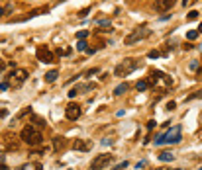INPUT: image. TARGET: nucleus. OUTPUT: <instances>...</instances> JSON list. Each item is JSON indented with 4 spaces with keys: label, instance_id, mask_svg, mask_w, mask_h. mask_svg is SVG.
Returning a JSON list of instances; mask_svg holds the SVG:
<instances>
[{
    "label": "nucleus",
    "instance_id": "f257e3e1",
    "mask_svg": "<svg viewBox=\"0 0 202 170\" xmlns=\"http://www.w3.org/2000/svg\"><path fill=\"white\" fill-rule=\"evenodd\" d=\"M20 139L24 141V143H28L30 147H38V145L43 143V135H41V131H39V127H35V125H26L22 129V133H20Z\"/></svg>",
    "mask_w": 202,
    "mask_h": 170
},
{
    "label": "nucleus",
    "instance_id": "f03ea898",
    "mask_svg": "<svg viewBox=\"0 0 202 170\" xmlns=\"http://www.w3.org/2000/svg\"><path fill=\"white\" fill-rule=\"evenodd\" d=\"M180 129H183L180 125H175L173 129H169L165 135H159L157 139H155V147H161V145H177V143H180V139H183V135H180Z\"/></svg>",
    "mask_w": 202,
    "mask_h": 170
},
{
    "label": "nucleus",
    "instance_id": "7ed1b4c3",
    "mask_svg": "<svg viewBox=\"0 0 202 170\" xmlns=\"http://www.w3.org/2000/svg\"><path fill=\"white\" fill-rule=\"evenodd\" d=\"M137 67H139V63L135 59H126L124 63H120L114 69V74H116V76H127V74H131Z\"/></svg>",
    "mask_w": 202,
    "mask_h": 170
},
{
    "label": "nucleus",
    "instance_id": "20e7f679",
    "mask_svg": "<svg viewBox=\"0 0 202 170\" xmlns=\"http://www.w3.org/2000/svg\"><path fill=\"white\" fill-rule=\"evenodd\" d=\"M149 35H151V30H147V27H139V30L131 31V34L124 39V43H126V45H135L137 41L145 39V37H149Z\"/></svg>",
    "mask_w": 202,
    "mask_h": 170
},
{
    "label": "nucleus",
    "instance_id": "39448f33",
    "mask_svg": "<svg viewBox=\"0 0 202 170\" xmlns=\"http://www.w3.org/2000/svg\"><path fill=\"white\" fill-rule=\"evenodd\" d=\"M112 162V155H98V156H94L92 159V164H90V168L92 170H102V168H106L108 164Z\"/></svg>",
    "mask_w": 202,
    "mask_h": 170
},
{
    "label": "nucleus",
    "instance_id": "423d86ee",
    "mask_svg": "<svg viewBox=\"0 0 202 170\" xmlns=\"http://www.w3.org/2000/svg\"><path fill=\"white\" fill-rule=\"evenodd\" d=\"M81 114H82L81 106H79V104H75V102H71L67 107H65V117L71 119V121H77V119L81 117Z\"/></svg>",
    "mask_w": 202,
    "mask_h": 170
},
{
    "label": "nucleus",
    "instance_id": "0eeeda50",
    "mask_svg": "<svg viewBox=\"0 0 202 170\" xmlns=\"http://www.w3.org/2000/svg\"><path fill=\"white\" fill-rule=\"evenodd\" d=\"M10 76H12V86H22L24 82H26V78H28V70L16 69L14 72L10 74Z\"/></svg>",
    "mask_w": 202,
    "mask_h": 170
},
{
    "label": "nucleus",
    "instance_id": "6e6552de",
    "mask_svg": "<svg viewBox=\"0 0 202 170\" xmlns=\"http://www.w3.org/2000/svg\"><path fill=\"white\" fill-rule=\"evenodd\" d=\"M38 59L41 63H55V55L47 47H38Z\"/></svg>",
    "mask_w": 202,
    "mask_h": 170
},
{
    "label": "nucleus",
    "instance_id": "1a4fd4ad",
    "mask_svg": "<svg viewBox=\"0 0 202 170\" xmlns=\"http://www.w3.org/2000/svg\"><path fill=\"white\" fill-rule=\"evenodd\" d=\"M73 149H75V151H82V152H86V151H90V149H92V145H90V141L77 139L75 143H73Z\"/></svg>",
    "mask_w": 202,
    "mask_h": 170
},
{
    "label": "nucleus",
    "instance_id": "9d476101",
    "mask_svg": "<svg viewBox=\"0 0 202 170\" xmlns=\"http://www.w3.org/2000/svg\"><path fill=\"white\" fill-rule=\"evenodd\" d=\"M175 2L177 0H157V2H155V8H157L159 12H167L175 6Z\"/></svg>",
    "mask_w": 202,
    "mask_h": 170
},
{
    "label": "nucleus",
    "instance_id": "9b49d317",
    "mask_svg": "<svg viewBox=\"0 0 202 170\" xmlns=\"http://www.w3.org/2000/svg\"><path fill=\"white\" fill-rule=\"evenodd\" d=\"M57 76H59V70H49L47 74H45V82H55L57 80Z\"/></svg>",
    "mask_w": 202,
    "mask_h": 170
},
{
    "label": "nucleus",
    "instance_id": "f8f14e48",
    "mask_svg": "<svg viewBox=\"0 0 202 170\" xmlns=\"http://www.w3.org/2000/svg\"><path fill=\"white\" fill-rule=\"evenodd\" d=\"M173 159H175V155H173V152H169V151H165V152L159 155V160H161V162H171Z\"/></svg>",
    "mask_w": 202,
    "mask_h": 170
},
{
    "label": "nucleus",
    "instance_id": "ddd939ff",
    "mask_svg": "<svg viewBox=\"0 0 202 170\" xmlns=\"http://www.w3.org/2000/svg\"><path fill=\"white\" fill-rule=\"evenodd\" d=\"M135 88H137V92H145V90L149 88V82L147 80H139L137 84H135Z\"/></svg>",
    "mask_w": 202,
    "mask_h": 170
},
{
    "label": "nucleus",
    "instance_id": "4468645a",
    "mask_svg": "<svg viewBox=\"0 0 202 170\" xmlns=\"http://www.w3.org/2000/svg\"><path fill=\"white\" fill-rule=\"evenodd\" d=\"M53 145H55V149L59 151V149L65 147V139H63V137H55V139H53Z\"/></svg>",
    "mask_w": 202,
    "mask_h": 170
},
{
    "label": "nucleus",
    "instance_id": "2eb2a0df",
    "mask_svg": "<svg viewBox=\"0 0 202 170\" xmlns=\"http://www.w3.org/2000/svg\"><path fill=\"white\" fill-rule=\"evenodd\" d=\"M126 90H127V84H126V82H124V84L116 86V90H114V94H116V96H122V94L126 92Z\"/></svg>",
    "mask_w": 202,
    "mask_h": 170
},
{
    "label": "nucleus",
    "instance_id": "dca6fc26",
    "mask_svg": "<svg viewBox=\"0 0 202 170\" xmlns=\"http://www.w3.org/2000/svg\"><path fill=\"white\" fill-rule=\"evenodd\" d=\"M198 35H200V34H198V30H190V31L187 34V39H188V41H194Z\"/></svg>",
    "mask_w": 202,
    "mask_h": 170
},
{
    "label": "nucleus",
    "instance_id": "f3484780",
    "mask_svg": "<svg viewBox=\"0 0 202 170\" xmlns=\"http://www.w3.org/2000/svg\"><path fill=\"white\" fill-rule=\"evenodd\" d=\"M86 41L84 39H81V41H77V51H86Z\"/></svg>",
    "mask_w": 202,
    "mask_h": 170
},
{
    "label": "nucleus",
    "instance_id": "a211bd4d",
    "mask_svg": "<svg viewBox=\"0 0 202 170\" xmlns=\"http://www.w3.org/2000/svg\"><path fill=\"white\" fill-rule=\"evenodd\" d=\"M196 18H198V12H196V10H190V12H188V16H187L188 22H192V20H196Z\"/></svg>",
    "mask_w": 202,
    "mask_h": 170
},
{
    "label": "nucleus",
    "instance_id": "6ab92c4d",
    "mask_svg": "<svg viewBox=\"0 0 202 170\" xmlns=\"http://www.w3.org/2000/svg\"><path fill=\"white\" fill-rule=\"evenodd\" d=\"M196 98H202V90H198V92H194V94H190V96L187 98V102H190V100H196Z\"/></svg>",
    "mask_w": 202,
    "mask_h": 170
},
{
    "label": "nucleus",
    "instance_id": "aec40b11",
    "mask_svg": "<svg viewBox=\"0 0 202 170\" xmlns=\"http://www.w3.org/2000/svg\"><path fill=\"white\" fill-rule=\"evenodd\" d=\"M147 57H149V59H159L161 53H159V51H149V53H147Z\"/></svg>",
    "mask_w": 202,
    "mask_h": 170
},
{
    "label": "nucleus",
    "instance_id": "412c9836",
    "mask_svg": "<svg viewBox=\"0 0 202 170\" xmlns=\"http://www.w3.org/2000/svg\"><path fill=\"white\" fill-rule=\"evenodd\" d=\"M79 90H81V86H77V88H73L71 92H69V98H75L77 94H79Z\"/></svg>",
    "mask_w": 202,
    "mask_h": 170
},
{
    "label": "nucleus",
    "instance_id": "4be33fe9",
    "mask_svg": "<svg viewBox=\"0 0 202 170\" xmlns=\"http://www.w3.org/2000/svg\"><path fill=\"white\" fill-rule=\"evenodd\" d=\"M86 35H88V31H84V30H82V31H79V34H77V37H79V41H81V39H84Z\"/></svg>",
    "mask_w": 202,
    "mask_h": 170
},
{
    "label": "nucleus",
    "instance_id": "5701e85b",
    "mask_svg": "<svg viewBox=\"0 0 202 170\" xmlns=\"http://www.w3.org/2000/svg\"><path fill=\"white\" fill-rule=\"evenodd\" d=\"M126 166H127V162H126V160H124V162H120V164H118V166L114 168V170H124Z\"/></svg>",
    "mask_w": 202,
    "mask_h": 170
},
{
    "label": "nucleus",
    "instance_id": "b1692460",
    "mask_svg": "<svg viewBox=\"0 0 202 170\" xmlns=\"http://www.w3.org/2000/svg\"><path fill=\"white\" fill-rule=\"evenodd\" d=\"M175 107H177V104H175V102H169V104H167V110H171V111H173Z\"/></svg>",
    "mask_w": 202,
    "mask_h": 170
},
{
    "label": "nucleus",
    "instance_id": "393cba45",
    "mask_svg": "<svg viewBox=\"0 0 202 170\" xmlns=\"http://www.w3.org/2000/svg\"><path fill=\"white\" fill-rule=\"evenodd\" d=\"M8 86H10V84H8V82H0V92H2V90H6Z\"/></svg>",
    "mask_w": 202,
    "mask_h": 170
},
{
    "label": "nucleus",
    "instance_id": "a878e982",
    "mask_svg": "<svg viewBox=\"0 0 202 170\" xmlns=\"http://www.w3.org/2000/svg\"><path fill=\"white\" fill-rule=\"evenodd\" d=\"M86 12H88V8H84V10H81V12H79V16H81V18H84V16H86Z\"/></svg>",
    "mask_w": 202,
    "mask_h": 170
},
{
    "label": "nucleus",
    "instance_id": "bb28decb",
    "mask_svg": "<svg viewBox=\"0 0 202 170\" xmlns=\"http://www.w3.org/2000/svg\"><path fill=\"white\" fill-rule=\"evenodd\" d=\"M96 72H98V69H92V70H88L86 74H88V76H92V74H96Z\"/></svg>",
    "mask_w": 202,
    "mask_h": 170
},
{
    "label": "nucleus",
    "instance_id": "cd10ccee",
    "mask_svg": "<svg viewBox=\"0 0 202 170\" xmlns=\"http://www.w3.org/2000/svg\"><path fill=\"white\" fill-rule=\"evenodd\" d=\"M4 14H6V6H4V8H2V6H0V18H2V16H4Z\"/></svg>",
    "mask_w": 202,
    "mask_h": 170
},
{
    "label": "nucleus",
    "instance_id": "c85d7f7f",
    "mask_svg": "<svg viewBox=\"0 0 202 170\" xmlns=\"http://www.w3.org/2000/svg\"><path fill=\"white\" fill-rule=\"evenodd\" d=\"M6 115H8V111H6V110H0V117H6Z\"/></svg>",
    "mask_w": 202,
    "mask_h": 170
},
{
    "label": "nucleus",
    "instance_id": "c756f323",
    "mask_svg": "<svg viewBox=\"0 0 202 170\" xmlns=\"http://www.w3.org/2000/svg\"><path fill=\"white\" fill-rule=\"evenodd\" d=\"M4 69H6V63H4V61H0V72H2Z\"/></svg>",
    "mask_w": 202,
    "mask_h": 170
},
{
    "label": "nucleus",
    "instance_id": "7c9ffc66",
    "mask_svg": "<svg viewBox=\"0 0 202 170\" xmlns=\"http://www.w3.org/2000/svg\"><path fill=\"white\" fill-rule=\"evenodd\" d=\"M198 34H202V24H200V26H198Z\"/></svg>",
    "mask_w": 202,
    "mask_h": 170
},
{
    "label": "nucleus",
    "instance_id": "2f4dec72",
    "mask_svg": "<svg viewBox=\"0 0 202 170\" xmlns=\"http://www.w3.org/2000/svg\"><path fill=\"white\" fill-rule=\"evenodd\" d=\"M198 76H200V78H202V69H200V70H198Z\"/></svg>",
    "mask_w": 202,
    "mask_h": 170
},
{
    "label": "nucleus",
    "instance_id": "473e14b6",
    "mask_svg": "<svg viewBox=\"0 0 202 170\" xmlns=\"http://www.w3.org/2000/svg\"><path fill=\"white\" fill-rule=\"evenodd\" d=\"M0 170H8V168H6V166H0Z\"/></svg>",
    "mask_w": 202,
    "mask_h": 170
},
{
    "label": "nucleus",
    "instance_id": "72a5a7b5",
    "mask_svg": "<svg viewBox=\"0 0 202 170\" xmlns=\"http://www.w3.org/2000/svg\"><path fill=\"white\" fill-rule=\"evenodd\" d=\"M198 170H202V166H200V168H198Z\"/></svg>",
    "mask_w": 202,
    "mask_h": 170
}]
</instances>
